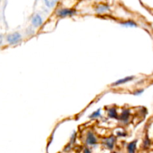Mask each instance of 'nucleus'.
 <instances>
[{"label": "nucleus", "mask_w": 153, "mask_h": 153, "mask_svg": "<svg viewBox=\"0 0 153 153\" xmlns=\"http://www.w3.org/2000/svg\"><path fill=\"white\" fill-rule=\"evenodd\" d=\"M105 144L106 147L109 148V149H112L114 148L115 142V137L114 136H110L108 138H106L105 140Z\"/></svg>", "instance_id": "39448f33"}, {"label": "nucleus", "mask_w": 153, "mask_h": 153, "mask_svg": "<svg viewBox=\"0 0 153 153\" xmlns=\"http://www.w3.org/2000/svg\"><path fill=\"white\" fill-rule=\"evenodd\" d=\"M111 153H117V152H111Z\"/></svg>", "instance_id": "a211bd4d"}, {"label": "nucleus", "mask_w": 153, "mask_h": 153, "mask_svg": "<svg viewBox=\"0 0 153 153\" xmlns=\"http://www.w3.org/2000/svg\"><path fill=\"white\" fill-rule=\"evenodd\" d=\"M84 153H91V151L88 148H85L84 149Z\"/></svg>", "instance_id": "dca6fc26"}, {"label": "nucleus", "mask_w": 153, "mask_h": 153, "mask_svg": "<svg viewBox=\"0 0 153 153\" xmlns=\"http://www.w3.org/2000/svg\"><path fill=\"white\" fill-rule=\"evenodd\" d=\"M57 2H58V0H44L45 4L48 8H52L55 7Z\"/></svg>", "instance_id": "9d476101"}, {"label": "nucleus", "mask_w": 153, "mask_h": 153, "mask_svg": "<svg viewBox=\"0 0 153 153\" xmlns=\"http://www.w3.org/2000/svg\"><path fill=\"white\" fill-rule=\"evenodd\" d=\"M150 140L149 139L148 137H146V139H145L144 140V142H143V148H149V146H150Z\"/></svg>", "instance_id": "ddd939ff"}, {"label": "nucleus", "mask_w": 153, "mask_h": 153, "mask_svg": "<svg viewBox=\"0 0 153 153\" xmlns=\"http://www.w3.org/2000/svg\"><path fill=\"white\" fill-rule=\"evenodd\" d=\"M129 115H130L129 110H125L122 112L120 116L119 117V119L122 120V121H124V122L127 121L128 117H129Z\"/></svg>", "instance_id": "1a4fd4ad"}, {"label": "nucleus", "mask_w": 153, "mask_h": 153, "mask_svg": "<svg viewBox=\"0 0 153 153\" xmlns=\"http://www.w3.org/2000/svg\"><path fill=\"white\" fill-rule=\"evenodd\" d=\"M108 116L109 117L113 118H117V112L116 109L114 107V108H111L110 110H108Z\"/></svg>", "instance_id": "9b49d317"}, {"label": "nucleus", "mask_w": 153, "mask_h": 153, "mask_svg": "<svg viewBox=\"0 0 153 153\" xmlns=\"http://www.w3.org/2000/svg\"><path fill=\"white\" fill-rule=\"evenodd\" d=\"M108 10H109L108 5H106V4H100V5L97 6V9H96L97 12L99 14H102L104 13V12H106Z\"/></svg>", "instance_id": "6e6552de"}, {"label": "nucleus", "mask_w": 153, "mask_h": 153, "mask_svg": "<svg viewBox=\"0 0 153 153\" xmlns=\"http://www.w3.org/2000/svg\"><path fill=\"white\" fill-rule=\"evenodd\" d=\"M136 146H137V140H134L128 143L127 146V150L128 153H134L136 150Z\"/></svg>", "instance_id": "0eeeda50"}, {"label": "nucleus", "mask_w": 153, "mask_h": 153, "mask_svg": "<svg viewBox=\"0 0 153 153\" xmlns=\"http://www.w3.org/2000/svg\"><path fill=\"white\" fill-rule=\"evenodd\" d=\"M75 13H76V10H73V9L63 8L58 10V12H57V14L60 17H66V16H71V15L74 14Z\"/></svg>", "instance_id": "f03ea898"}, {"label": "nucleus", "mask_w": 153, "mask_h": 153, "mask_svg": "<svg viewBox=\"0 0 153 153\" xmlns=\"http://www.w3.org/2000/svg\"><path fill=\"white\" fill-rule=\"evenodd\" d=\"M100 116V109H99V110H97V111L93 112V114H91V115L90 116V118H97V117Z\"/></svg>", "instance_id": "4468645a"}, {"label": "nucleus", "mask_w": 153, "mask_h": 153, "mask_svg": "<svg viewBox=\"0 0 153 153\" xmlns=\"http://www.w3.org/2000/svg\"><path fill=\"white\" fill-rule=\"evenodd\" d=\"M2 41H3V38H2V35H1V34L0 33V45H1Z\"/></svg>", "instance_id": "f3484780"}, {"label": "nucleus", "mask_w": 153, "mask_h": 153, "mask_svg": "<svg viewBox=\"0 0 153 153\" xmlns=\"http://www.w3.org/2000/svg\"><path fill=\"white\" fill-rule=\"evenodd\" d=\"M31 23L34 26V27L37 28V27H40V26L43 24V19H42L41 16L39 14H36L34 16L32 17V20H31Z\"/></svg>", "instance_id": "7ed1b4c3"}, {"label": "nucleus", "mask_w": 153, "mask_h": 153, "mask_svg": "<svg viewBox=\"0 0 153 153\" xmlns=\"http://www.w3.org/2000/svg\"><path fill=\"white\" fill-rule=\"evenodd\" d=\"M21 40H22V36L19 32H13L7 36V43L11 45L17 44L21 41Z\"/></svg>", "instance_id": "f257e3e1"}, {"label": "nucleus", "mask_w": 153, "mask_h": 153, "mask_svg": "<svg viewBox=\"0 0 153 153\" xmlns=\"http://www.w3.org/2000/svg\"><path fill=\"white\" fill-rule=\"evenodd\" d=\"M122 24L125 26H129V27H135L137 26V24L134 22V21H131V20H128V21H126V22H122Z\"/></svg>", "instance_id": "f8f14e48"}, {"label": "nucleus", "mask_w": 153, "mask_h": 153, "mask_svg": "<svg viewBox=\"0 0 153 153\" xmlns=\"http://www.w3.org/2000/svg\"><path fill=\"white\" fill-rule=\"evenodd\" d=\"M133 79H134V76H126V77L123 78V79L116 81L114 83L112 84V86H118V85H121V84L126 83V82H128V81L132 80Z\"/></svg>", "instance_id": "423d86ee"}, {"label": "nucleus", "mask_w": 153, "mask_h": 153, "mask_svg": "<svg viewBox=\"0 0 153 153\" xmlns=\"http://www.w3.org/2000/svg\"><path fill=\"white\" fill-rule=\"evenodd\" d=\"M86 142L88 145H95L97 143V140L96 138V136H94V134L92 132H88V134H87V138H86Z\"/></svg>", "instance_id": "20e7f679"}, {"label": "nucleus", "mask_w": 153, "mask_h": 153, "mask_svg": "<svg viewBox=\"0 0 153 153\" xmlns=\"http://www.w3.org/2000/svg\"><path fill=\"white\" fill-rule=\"evenodd\" d=\"M143 92V89H140V90H138V91L136 92L135 93H134V94H136V95H139V94H140L141 93Z\"/></svg>", "instance_id": "2eb2a0df"}]
</instances>
